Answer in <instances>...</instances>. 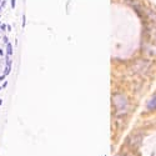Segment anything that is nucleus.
Listing matches in <instances>:
<instances>
[{"label": "nucleus", "mask_w": 156, "mask_h": 156, "mask_svg": "<svg viewBox=\"0 0 156 156\" xmlns=\"http://www.w3.org/2000/svg\"><path fill=\"white\" fill-rule=\"evenodd\" d=\"M114 104L119 111H124L127 108V100L124 95H115L114 96Z\"/></svg>", "instance_id": "obj_1"}, {"label": "nucleus", "mask_w": 156, "mask_h": 156, "mask_svg": "<svg viewBox=\"0 0 156 156\" xmlns=\"http://www.w3.org/2000/svg\"><path fill=\"white\" fill-rule=\"evenodd\" d=\"M147 108H149V109H151V110L156 109V96L149 101V104H147Z\"/></svg>", "instance_id": "obj_2"}, {"label": "nucleus", "mask_w": 156, "mask_h": 156, "mask_svg": "<svg viewBox=\"0 0 156 156\" xmlns=\"http://www.w3.org/2000/svg\"><path fill=\"white\" fill-rule=\"evenodd\" d=\"M2 104H3V100H2V99H0V105H2Z\"/></svg>", "instance_id": "obj_3"}]
</instances>
